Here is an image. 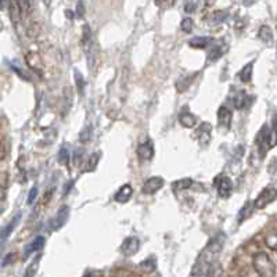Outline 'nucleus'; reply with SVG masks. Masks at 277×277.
<instances>
[{"mask_svg": "<svg viewBox=\"0 0 277 277\" xmlns=\"http://www.w3.org/2000/svg\"><path fill=\"white\" fill-rule=\"evenodd\" d=\"M254 209H255V207H254V204H251V203H247V204L241 208V211L238 212V218H237V220H238V223H243L244 220H247L251 215L254 213Z\"/></svg>", "mask_w": 277, "mask_h": 277, "instance_id": "4be33fe9", "label": "nucleus"}, {"mask_svg": "<svg viewBox=\"0 0 277 277\" xmlns=\"http://www.w3.org/2000/svg\"><path fill=\"white\" fill-rule=\"evenodd\" d=\"M25 61H26V64L31 67L38 75H42L43 64H42V58L39 54H36V53H28L26 57H25Z\"/></svg>", "mask_w": 277, "mask_h": 277, "instance_id": "4468645a", "label": "nucleus"}, {"mask_svg": "<svg viewBox=\"0 0 277 277\" xmlns=\"http://www.w3.org/2000/svg\"><path fill=\"white\" fill-rule=\"evenodd\" d=\"M215 186H216V190H218L219 197H222V198H229V197H230L231 190H233V186H231V182H230L228 176L219 175V176L215 179Z\"/></svg>", "mask_w": 277, "mask_h": 277, "instance_id": "423d86ee", "label": "nucleus"}, {"mask_svg": "<svg viewBox=\"0 0 277 277\" xmlns=\"http://www.w3.org/2000/svg\"><path fill=\"white\" fill-rule=\"evenodd\" d=\"M213 39L209 36H196L193 39L188 41V45L193 47V49H205L211 45Z\"/></svg>", "mask_w": 277, "mask_h": 277, "instance_id": "f3484780", "label": "nucleus"}, {"mask_svg": "<svg viewBox=\"0 0 277 277\" xmlns=\"http://www.w3.org/2000/svg\"><path fill=\"white\" fill-rule=\"evenodd\" d=\"M138 155L143 161H150L154 157V146L150 140L140 143L138 147Z\"/></svg>", "mask_w": 277, "mask_h": 277, "instance_id": "9b49d317", "label": "nucleus"}, {"mask_svg": "<svg viewBox=\"0 0 277 277\" xmlns=\"http://www.w3.org/2000/svg\"><path fill=\"white\" fill-rule=\"evenodd\" d=\"M272 132L277 133V114L273 116V121H272Z\"/></svg>", "mask_w": 277, "mask_h": 277, "instance_id": "a19ab883", "label": "nucleus"}, {"mask_svg": "<svg viewBox=\"0 0 277 277\" xmlns=\"http://www.w3.org/2000/svg\"><path fill=\"white\" fill-rule=\"evenodd\" d=\"M193 79H194L193 76H182V78H179V81L176 82V89L179 92H185L186 89H188Z\"/></svg>", "mask_w": 277, "mask_h": 277, "instance_id": "7c9ffc66", "label": "nucleus"}, {"mask_svg": "<svg viewBox=\"0 0 277 277\" xmlns=\"http://www.w3.org/2000/svg\"><path fill=\"white\" fill-rule=\"evenodd\" d=\"M11 150V144L8 143L7 138H3V143H1V160H4Z\"/></svg>", "mask_w": 277, "mask_h": 277, "instance_id": "c9c22d12", "label": "nucleus"}, {"mask_svg": "<svg viewBox=\"0 0 277 277\" xmlns=\"http://www.w3.org/2000/svg\"><path fill=\"white\" fill-rule=\"evenodd\" d=\"M276 198L277 188L268 186V187L263 188L261 193L258 194V197L255 198L254 207H255V209H263V208H266L269 204H272Z\"/></svg>", "mask_w": 277, "mask_h": 277, "instance_id": "20e7f679", "label": "nucleus"}, {"mask_svg": "<svg viewBox=\"0 0 277 277\" xmlns=\"http://www.w3.org/2000/svg\"><path fill=\"white\" fill-rule=\"evenodd\" d=\"M180 28H182L183 32L190 33L193 31V28H194V21H193L191 18H185V20L182 21V24H180Z\"/></svg>", "mask_w": 277, "mask_h": 277, "instance_id": "473e14b6", "label": "nucleus"}, {"mask_svg": "<svg viewBox=\"0 0 277 277\" xmlns=\"http://www.w3.org/2000/svg\"><path fill=\"white\" fill-rule=\"evenodd\" d=\"M179 122L182 123V126H185V128H194L197 125V118L196 115H193L191 113H188V111H183V113H180L179 115Z\"/></svg>", "mask_w": 277, "mask_h": 277, "instance_id": "6ab92c4d", "label": "nucleus"}, {"mask_svg": "<svg viewBox=\"0 0 277 277\" xmlns=\"http://www.w3.org/2000/svg\"><path fill=\"white\" fill-rule=\"evenodd\" d=\"M69 218V207H61L60 208V211L57 212V215L53 218L51 220V229L53 230H58V229H61L64 225L67 223V220Z\"/></svg>", "mask_w": 277, "mask_h": 277, "instance_id": "1a4fd4ad", "label": "nucleus"}, {"mask_svg": "<svg viewBox=\"0 0 277 277\" xmlns=\"http://www.w3.org/2000/svg\"><path fill=\"white\" fill-rule=\"evenodd\" d=\"M43 247H45V237L38 236L35 240H32L29 244L25 247V256L36 253V251H41Z\"/></svg>", "mask_w": 277, "mask_h": 277, "instance_id": "a211bd4d", "label": "nucleus"}, {"mask_svg": "<svg viewBox=\"0 0 277 277\" xmlns=\"http://www.w3.org/2000/svg\"><path fill=\"white\" fill-rule=\"evenodd\" d=\"M8 11H10V18H11L13 24L18 26V24H20L21 20H23V11H21V8H20V3H18V1L10 3Z\"/></svg>", "mask_w": 277, "mask_h": 277, "instance_id": "dca6fc26", "label": "nucleus"}, {"mask_svg": "<svg viewBox=\"0 0 277 277\" xmlns=\"http://www.w3.org/2000/svg\"><path fill=\"white\" fill-rule=\"evenodd\" d=\"M82 47L86 53L88 66L92 71H94V67L97 64L98 60V47L97 42L94 39V35L92 32L89 25H83V28H82Z\"/></svg>", "mask_w": 277, "mask_h": 277, "instance_id": "f03ea898", "label": "nucleus"}, {"mask_svg": "<svg viewBox=\"0 0 277 277\" xmlns=\"http://www.w3.org/2000/svg\"><path fill=\"white\" fill-rule=\"evenodd\" d=\"M253 268L261 277H275L276 265L266 253H256L254 255Z\"/></svg>", "mask_w": 277, "mask_h": 277, "instance_id": "7ed1b4c3", "label": "nucleus"}, {"mask_svg": "<svg viewBox=\"0 0 277 277\" xmlns=\"http://www.w3.org/2000/svg\"><path fill=\"white\" fill-rule=\"evenodd\" d=\"M71 186H72V182H68V186H67V185H66V190H64V196H66L67 193L69 191V187H71Z\"/></svg>", "mask_w": 277, "mask_h": 277, "instance_id": "37998d69", "label": "nucleus"}, {"mask_svg": "<svg viewBox=\"0 0 277 277\" xmlns=\"http://www.w3.org/2000/svg\"><path fill=\"white\" fill-rule=\"evenodd\" d=\"M75 82H76V88L79 90V93L83 94V90H85V79L82 76V73L79 71H75Z\"/></svg>", "mask_w": 277, "mask_h": 277, "instance_id": "72a5a7b5", "label": "nucleus"}, {"mask_svg": "<svg viewBox=\"0 0 277 277\" xmlns=\"http://www.w3.org/2000/svg\"><path fill=\"white\" fill-rule=\"evenodd\" d=\"M114 277H115V276H114Z\"/></svg>", "mask_w": 277, "mask_h": 277, "instance_id": "c03bdc74", "label": "nucleus"}, {"mask_svg": "<svg viewBox=\"0 0 277 277\" xmlns=\"http://www.w3.org/2000/svg\"><path fill=\"white\" fill-rule=\"evenodd\" d=\"M240 277H261V276L255 272L254 268H245V269L241 272Z\"/></svg>", "mask_w": 277, "mask_h": 277, "instance_id": "e433bc0d", "label": "nucleus"}, {"mask_svg": "<svg viewBox=\"0 0 277 277\" xmlns=\"http://www.w3.org/2000/svg\"><path fill=\"white\" fill-rule=\"evenodd\" d=\"M198 7V3L196 1H187V3H185V11L186 13H194Z\"/></svg>", "mask_w": 277, "mask_h": 277, "instance_id": "4c0bfd02", "label": "nucleus"}, {"mask_svg": "<svg viewBox=\"0 0 277 277\" xmlns=\"http://www.w3.org/2000/svg\"><path fill=\"white\" fill-rule=\"evenodd\" d=\"M16 258H17V254H8V255H6V256L3 258L1 265H3V266H7L8 263H11V262L16 261Z\"/></svg>", "mask_w": 277, "mask_h": 277, "instance_id": "58836bf2", "label": "nucleus"}, {"mask_svg": "<svg viewBox=\"0 0 277 277\" xmlns=\"http://www.w3.org/2000/svg\"><path fill=\"white\" fill-rule=\"evenodd\" d=\"M265 244L268 248H270L272 251L277 253V231H270L268 233V236L265 237Z\"/></svg>", "mask_w": 277, "mask_h": 277, "instance_id": "c85d7f7f", "label": "nucleus"}, {"mask_svg": "<svg viewBox=\"0 0 277 277\" xmlns=\"http://www.w3.org/2000/svg\"><path fill=\"white\" fill-rule=\"evenodd\" d=\"M132 194H133V188H132L131 185H123L119 187V190L115 193L114 200L116 203H121V204H125L131 200Z\"/></svg>", "mask_w": 277, "mask_h": 277, "instance_id": "ddd939ff", "label": "nucleus"}, {"mask_svg": "<svg viewBox=\"0 0 277 277\" xmlns=\"http://www.w3.org/2000/svg\"><path fill=\"white\" fill-rule=\"evenodd\" d=\"M228 50L229 46L228 45H225V43H223V45H222V43H219V45H213L211 51H209V54H208V63H213V61L219 60Z\"/></svg>", "mask_w": 277, "mask_h": 277, "instance_id": "2eb2a0df", "label": "nucleus"}, {"mask_svg": "<svg viewBox=\"0 0 277 277\" xmlns=\"http://www.w3.org/2000/svg\"><path fill=\"white\" fill-rule=\"evenodd\" d=\"M256 147H258V151H259L261 158H263L265 154H266V151L270 148V131L266 125H263L261 128V131L258 132Z\"/></svg>", "mask_w": 277, "mask_h": 277, "instance_id": "39448f33", "label": "nucleus"}, {"mask_svg": "<svg viewBox=\"0 0 277 277\" xmlns=\"http://www.w3.org/2000/svg\"><path fill=\"white\" fill-rule=\"evenodd\" d=\"M76 11H79V17L83 16V13H85V7H83V3H78V6H76Z\"/></svg>", "mask_w": 277, "mask_h": 277, "instance_id": "79ce46f5", "label": "nucleus"}, {"mask_svg": "<svg viewBox=\"0 0 277 277\" xmlns=\"http://www.w3.org/2000/svg\"><path fill=\"white\" fill-rule=\"evenodd\" d=\"M197 138L198 141L203 144V146H207L212 138V126L209 122H203L200 125V128L197 129Z\"/></svg>", "mask_w": 277, "mask_h": 277, "instance_id": "9d476101", "label": "nucleus"}, {"mask_svg": "<svg viewBox=\"0 0 277 277\" xmlns=\"http://www.w3.org/2000/svg\"><path fill=\"white\" fill-rule=\"evenodd\" d=\"M36 196H38V188L32 187L31 191H29V194H28V204L32 205L33 201L36 200Z\"/></svg>", "mask_w": 277, "mask_h": 277, "instance_id": "ea45409f", "label": "nucleus"}, {"mask_svg": "<svg viewBox=\"0 0 277 277\" xmlns=\"http://www.w3.org/2000/svg\"><path fill=\"white\" fill-rule=\"evenodd\" d=\"M253 71H254V61L248 63V64H245V66L243 67V69L238 72L240 81L243 82V83L251 82V79H253Z\"/></svg>", "mask_w": 277, "mask_h": 277, "instance_id": "aec40b11", "label": "nucleus"}, {"mask_svg": "<svg viewBox=\"0 0 277 277\" xmlns=\"http://www.w3.org/2000/svg\"><path fill=\"white\" fill-rule=\"evenodd\" d=\"M20 220H21V213H17L7 226H4V228L1 229V240H6V238H7L8 234H10V233L16 229L17 225L20 223Z\"/></svg>", "mask_w": 277, "mask_h": 277, "instance_id": "412c9836", "label": "nucleus"}, {"mask_svg": "<svg viewBox=\"0 0 277 277\" xmlns=\"http://www.w3.org/2000/svg\"><path fill=\"white\" fill-rule=\"evenodd\" d=\"M138 248H140V241H138V237H126L122 241V245H121V253H122L123 256H132V255L138 253Z\"/></svg>", "mask_w": 277, "mask_h": 277, "instance_id": "0eeeda50", "label": "nucleus"}, {"mask_svg": "<svg viewBox=\"0 0 277 277\" xmlns=\"http://www.w3.org/2000/svg\"><path fill=\"white\" fill-rule=\"evenodd\" d=\"M163 186V179L161 176H153L150 179H147L144 183H143V187H141V191L144 194H155L158 190H161Z\"/></svg>", "mask_w": 277, "mask_h": 277, "instance_id": "6e6552de", "label": "nucleus"}, {"mask_svg": "<svg viewBox=\"0 0 277 277\" xmlns=\"http://www.w3.org/2000/svg\"><path fill=\"white\" fill-rule=\"evenodd\" d=\"M258 36H259V39H261L262 42H265V43H272V42H273V32H272L270 26H268V25H262L261 28H259Z\"/></svg>", "mask_w": 277, "mask_h": 277, "instance_id": "393cba45", "label": "nucleus"}, {"mask_svg": "<svg viewBox=\"0 0 277 277\" xmlns=\"http://www.w3.org/2000/svg\"><path fill=\"white\" fill-rule=\"evenodd\" d=\"M90 138H92V126H86V128L81 132L79 140H81L82 143H86V141H89Z\"/></svg>", "mask_w": 277, "mask_h": 277, "instance_id": "f704fd0d", "label": "nucleus"}, {"mask_svg": "<svg viewBox=\"0 0 277 277\" xmlns=\"http://www.w3.org/2000/svg\"><path fill=\"white\" fill-rule=\"evenodd\" d=\"M100 157H101V153H93L90 155L89 160H88V163H86V172H93L96 168H97L98 161H100Z\"/></svg>", "mask_w": 277, "mask_h": 277, "instance_id": "bb28decb", "label": "nucleus"}, {"mask_svg": "<svg viewBox=\"0 0 277 277\" xmlns=\"http://www.w3.org/2000/svg\"><path fill=\"white\" fill-rule=\"evenodd\" d=\"M251 97H248L247 94H245V92H240V93H237L236 96L233 97V106L234 108L237 110H243L244 107H247V101L250 100Z\"/></svg>", "mask_w": 277, "mask_h": 277, "instance_id": "5701e85b", "label": "nucleus"}, {"mask_svg": "<svg viewBox=\"0 0 277 277\" xmlns=\"http://www.w3.org/2000/svg\"><path fill=\"white\" fill-rule=\"evenodd\" d=\"M218 121H219V126L229 129L231 126V121H233V114L229 110L228 107H220L218 110Z\"/></svg>", "mask_w": 277, "mask_h": 277, "instance_id": "f8f14e48", "label": "nucleus"}, {"mask_svg": "<svg viewBox=\"0 0 277 277\" xmlns=\"http://www.w3.org/2000/svg\"><path fill=\"white\" fill-rule=\"evenodd\" d=\"M41 258L42 255H38L32 262H31V265L28 266V269L25 272V277H35L36 275V272L39 269V263H41Z\"/></svg>", "mask_w": 277, "mask_h": 277, "instance_id": "cd10ccee", "label": "nucleus"}, {"mask_svg": "<svg viewBox=\"0 0 277 277\" xmlns=\"http://www.w3.org/2000/svg\"><path fill=\"white\" fill-rule=\"evenodd\" d=\"M229 13L228 11H222V10H218V11H213L212 13L211 18H209V24H223L226 20H228Z\"/></svg>", "mask_w": 277, "mask_h": 277, "instance_id": "b1692460", "label": "nucleus"}, {"mask_svg": "<svg viewBox=\"0 0 277 277\" xmlns=\"http://www.w3.org/2000/svg\"><path fill=\"white\" fill-rule=\"evenodd\" d=\"M58 162L63 165H68L69 163V150L66 146H63L58 151Z\"/></svg>", "mask_w": 277, "mask_h": 277, "instance_id": "2f4dec72", "label": "nucleus"}, {"mask_svg": "<svg viewBox=\"0 0 277 277\" xmlns=\"http://www.w3.org/2000/svg\"><path fill=\"white\" fill-rule=\"evenodd\" d=\"M226 243V236L219 233L212 238L201 251L194 268L191 270V277H213L219 254L222 253Z\"/></svg>", "mask_w": 277, "mask_h": 277, "instance_id": "f257e3e1", "label": "nucleus"}, {"mask_svg": "<svg viewBox=\"0 0 277 277\" xmlns=\"http://www.w3.org/2000/svg\"><path fill=\"white\" fill-rule=\"evenodd\" d=\"M155 265H157L155 258L154 256H150V258H147V259H144V261L140 263V268L144 270L146 273H151V272L155 270Z\"/></svg>", "mask_w": 277, "mask_h": 277, "instance_id": "c756f323", "label": "nucleus"}, {"mask_svg": "<svg viewBox=\"0 0 277 277\" xmlns=\"http://www.w3.org/2000/svg\"><path fill=\"white\" fill-rule=\"evenodd\" d=\"M191 185H193V180L190 179V178H185V179H179L176 180V182H173L172 187H173V190H176V191H183V190H187L188 187H191Z\"/></svg>", "mask_w": 277, "mask_h": 277, "instance_id": "a878e982", "label": "nucleus"}]
</instances>
